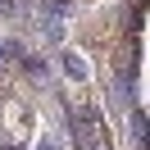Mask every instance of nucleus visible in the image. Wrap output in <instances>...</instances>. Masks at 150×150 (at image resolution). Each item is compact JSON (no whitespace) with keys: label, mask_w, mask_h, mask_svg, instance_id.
I'll list each match as a JSON object with an SVG mask.
<instances>
[{"label":"nucleus","mask_w":150,"mask_h":150,"mask_svg":"<svg viewBox=\"0 0 150 150\" xmlns=\"http://www.w3.org/2000/svg\"><path fill=\"white\" fill-rule=\"evenodd\" d=\"M73 137H77V150H109V146H105L100 123L91 118V109H82V114L73 118Z\"/></svg>","instance_id":"nucleus-1"},{"label":"nucleus","mask_w":150,"mask_h":150,"mask_svg":"<svg viewBox=\"0 0 150 150\" xmlns=\"http://www.w3.org/2000/svg\"><path fill=\"white\" fill-rule=\"evenodd\" d=\"M64 68H68V73L77 77V82L86 77V59H77V55H64Z\"/></svg>","instance_id":"nucleus-2"}]
</instances>
